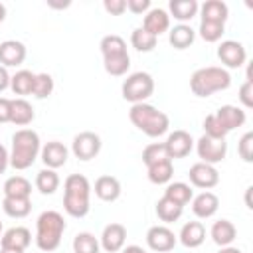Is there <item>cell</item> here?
Wrapping results in <instances>:
<instances>
[{"label":"cell","instance_id":"ffe728a7","mask_svg":"<svg viewBox=\"0 0 253 253\" xmlns=\"http://www.w3.org/2000/svg\"><path fill=\"white\" fill-rule=\"evenodd\" d=\"M180 243L188 249H194V247H200L206 239V227L202 221H188L182 225L180 229V235H178Z\"/></svg>","mask_w":253,"mask_h":253},{"label":"cell","instance_id":"30bf717a","mask_svg":"<svg viewBox=\"0 0 253 253\" xmlns=\"http://www.w3.org/2000/svg\"><path fill=\"white\" fill-rule=\"evenodd\" d=\"M176 241H178V237H176L174 231L168 229L166 225H152V227L146 231V245H148L152 251H158V253L172 251V249L176 247Z\"/></svg>","mask_w":253,"mask_h":253},{"label":"cell","instance_id":"7a4b0ae2","mask_svg":"<svg viewBox=\"0 0 253 253\" xmlns=\"http://www.w3.org/2000/svg\"><path fill=\"white\" fill-rule=\"evenodd\" d=\"M128 119H130V123L140 132H144L150 138L162 136L168 130V126H170L168 115L162 113V111H158L154 105H148V103H136V105H132L130 111H128Z\"/></svg>","mask_w":253,"mask_h":253},{"label":"cell","instance_id":"9c48e42d","mask_svg":"<svg viewBox=\"0 0 253 253\" xmlns=\"http://www.w3.org/2000/svg\"><path fill=\"white\" fill-rule=\"evenodd\" d=\"M188 178L192 182V186L196 188H202V190H210V188H215L219 184V172L215 166L211 164H206V162H196L190 166V172H188Z\"/></svg>","mask_w":253,"mask_h":253},{"label":"cell","instance_id":"7dc6e473","mask_svg":"<svg viewBox=\"0 0 253 253\" xmlns=\"http://www.w3.org/2000/svg\"><path fill=\"white\" fill-rule=\"evenodd\" d=\"M8 166H10V152L6 150V146L0 144V174H4Z\"/></svg>","mask_w":253,"mask_h":253},{"label":"cell","instance_id":"60d3db41","mask_svg":"<svg viewBox=\"0 0 253 253\" xmlns=\"http://www.w3.org/2000/svg\"><path fill=\"white\" fill-rule=\"evenodd\" d=\"M204 134L206 136H211V138H219V140L227 136V132L221 128V125H219V121L215 119L213 113L204 119Z\"/></svg>","mask_w":253,"mask_h":253},{"label":"cell","instance_id":"f907efd6","mask_svg":"<svg viewBox=\"0 0 253 253\" xmlns=\"http://www.w3.org/2000/svg\"><path fill=\"white\" fill-rule=\"evenodd\" d=\"M217 253H243L241 249H237V247H231V245H227V247H221Z\"/></svg>","mask_w":253,"mask_h":253},{"label":"cell","instance_id":"5b68a950","mask_svg":"<svg viewBox=\"0 0 253 253\" xmlns=\"http://www.w3.org/2000/svg\"><path fill=\"white\" fill-rule=\"evenodd\" d=\"M65 231V219L59 211L47 210L36 221V245L40 251H55Z\"/></svg>","mask_w":253,"mask_h":253},{"label":"cell","instance_id":"7c38bea8","mask_svg":"<svg viewBox=\"0 0 253 253\" xmlns=\"http://www.w3.org/2000/svg\"><path fill=\"white\" fill-rule=\"evenodd\" d=\"M164 148L168 152V158L174 160V158H184L192 152L194 148V138L190 136V132L186 130H174L168 134L166 142H164Z\"/></svg>","mask_w":253,"mask_h":253},{"label":"cell","instance_id":"cb8c5ba5","mask_svg":"<svg viewBox=\"0 0 253 253\" xmlns=\"http://www.w3.org/2000/svg\"><path fill=\"white\" fill-rule=\"evenodd\" d=\"M99 47H101L103 59H115V57L128 55L125 40H123L121 36H117V34H109V36H105V38L101 40Z\"/></svg>","mask_w":253,"mask_h":253},{"label":"cell","instance_id":"8d00e7d4","mask_svg":"<svg viewBox=\"0 0 253 253\" xmlns=\"http://www.w3.org/2000/svg\"><path fill=\"white\" fill-rule=\"evenodd\" d=\"M53 77L49 73H36V79H34V89H32V95L36 99H47L51 93H53Z\"/></svg>","mask_w":253,"mask_h":253},{"label":"cell","instance_id":"11a10c76","mask_svg":"<svg viewBox=\"0 0 253 253\" xmlns=\"http://www.w3.org/2000/svg\"><path fill=\"white\" fill-rule=\"evenodd\" d=\"M0 233H2V221H0Z\"/></svg>","mask_w":253,"mask_h":253},{"label":"cell","instance_id":"ab89813d","mask_svg":"<svg viewBox=\"0 0 253 253\" xmlns=\"http://www.w3.org/2000/svg\"><path fill=\"white\" fill-rule=\"evenodd\" d=\"M103 67L109 75L121 77L130 67V55H123V57H115V59H103Z\"/></svg>","mask_w":253,"mask_h":253},{"label":"cell","instance_id":"2e32d148","mask_svg":"<svg viewBox=\"0 0 253 253\" xmlns=\"http://www.w3.org/2000/svg\"><path fill=\"white\" fill-rule=\"evenodd\" d=\"M40 154H42V160H43L45 168L55 170V168H61V166L67 162L69 150L65 148V144H63V142L51 140V142H47L45 146H42Z\"/></svg>","mask_w":253,"mask_h":253},{"label":"cell","instance_id":"7402d4cb","mask_svg":"<svg viewBox=\"0 0 253 253\" xmlns=\"http://www.w3.org/2000/svg\"><path fill=\"white\" fill-rule=\"evenodd\" d=\"M95 196L103 202H115L121 196V182L115 176H99L95 180Z\"/></svg>","mask_w":253,"mask_h":253},{"label":"cell","instance_id":"ee69618b","mask_svg":"<svg viewBox=\"0 0 253 253\" xmlns=\"http://www.w3.org/2000/svg\"><path fill=\"white\" fill-rule=\"evenodd\" d=\"M125 2H126V10L138 16L150 10V0H125Z\"/></svg>","mask_w":253,"mask_h":253},{"label":"cell","instance_id":"4316f807","mask_svg":"<svg viewBox=\"0 0 253 253\" xmlns=\"http://www.w3.org/2000/svg\"><path fill=\"white\" fill-rule=\"evenodd\" d=\"M237 229L229 219H219L211 225V239L213 243H217L219 247H227L231 245V241L235 239Z\"/></svg>","mask_w":253,"mask_h":253},{"label":"cell","instance_id":"8992f818","mask_svg":"<svg viewBox=\"0 0 253 253\" xmlns=\"http://www.w3.org/2000/svg\"><path fill=\"white\" fill-rule=\"evenodd\" d=\"M154 93V79L150 73L146 71H134L130 73L121 87V95L125 101L136 105V103H144L150 95Z\"/></svg>","mask_w":253,"mask_h":253},{"label":"cell","instance_id":"4fadbf2b","mask_svg":"<svg viewBox=\"0 0 253 253\" xmlns=\"http://www.w3.org/2000/svg\"><path fill=\"white\" fill-rule=\"evenodd\" d=\"M125 241H126V227L123 223H109L105 225L99 243L107 253H117L125 247Z\"/></svg>","mask_w":253,"mask_h":253},{"label":"cell","instance_id":"816d5d0a","mask_svg":"<svg viewBox=\"0 0 253 253\" xmlns=\"http://www.w3.org/2000/svg\"><path fill=\"white\" fill-rule=\"evenodd\" d=\"M4 20H6V6L0 2V24H2Z\"/></svg>","mask_w":253,"mask_h":253},{"label":"cell","instance_id":"bcb514c9","mask_svg":"<svg viewBox=\"0 0 253 253\" xmlns=\"http://www.w3.org/2000/svg\"><path fill=\"white\" fill-rule=\"evenodd\" d=\"M10 107H12V99L0 97V123H10Z\"/></svg>","mask_w":253,"mask_h":253},{"label":"cell","instance_id":"83f0119b","mask_svg":"<svg viewBox=\"0 0 253 253\" xmlns=\"http://www.w3.org/2000/svg\"><path fill=\"white\" fill-rule=\"evenodd\" d=\"M34 79H36V73L28 71V69H20L10 77V89L14 91V95H20V97L32 95Z\"/></svg>","mask_w":253,"mask_h":253},{"label":"cell","instance_id":"836d02e7","mask_svg":"<svg viewBox=\"0 0 253 253\" xmlns=\"http://www.w3.org/2000/svg\"><path fill=\"white\" fill-rule=\"evenodd\" d=\"M36 188H38L40 194H43V196H51V194L59 188V176H57V172L51 170V168H43V170H40L38 176H36Z\"/></svg>","mask_w":253,"mask_h":253},{"label":"cell","instance_id":"b9f144b4","mask_svg":"<svg viewBox=\"0 0 253 253\" xmlns=\"http://www.w3.org/2000/svg\"><path fill=\"white\" fill-rule=\"evenodd\" d=\"M237 152L245 162H253V132H245L237 142Z\"/></svg>","mask_w":253,"mask_h":253},{"label":"cell","instance_id":"4dcf8cb0","mask_svg":"<svg viewBox=\"0 0 253 253\" xmlns=\"http://www.w3.org/2000/svg\"><path fill=\"white\" fill-rule=\"evenodd\" d=\"M182 213H184V208L178 206V204H174V202H170V200L164 198V196L156 202V215H158V219L164 221V223H174V221H178V219L182 217Z\"/></svg>","mask_w":253,"mask_h":253},{"label":"cell","instance_id":"484cf974","mask_svg":"<svg viewBox=\"0 0 253 253\" xmlns=\"http://www.w3.org/2000/svg\"><path fill=\"white\" fill-rule=\"evenodd\" d=\"M170 8V14L178 20V22H190L194 16H198V10H200V4L196 0H170L168 4Z\"/></svg>","mask_w":253,"mask_h":253},{"label":"cell","instance_id":"52a82bcc","mask_svg":"<svg viewBox=\"0 0 253 253\" xmlns=\"http://www.w3.org/2000/svg\"><path fill=\"white\" fill-rule=\"evenodd\" d=\"M196 152H198V156L202 158L200 162H206V164H217V162H221L223 158H225V154H227V142H225V138H211V136H206V134H202L200 138H198V142H196Z\"/></svg>","mask_w":253,"mask_h":253},{"label":"cell","instance_id":"ac0fdd59","mask_svg":"<svg viewBox=\"0 0 253 253\" xmlns=\"http://www.w3.org/2000/svg\"><path fill=\"white\" fill-rule=\"evenodd\" d=\"M32 243V233L28 227H10L2 237H0V247L4 249H18V251H26L28 245Z\"/></svg>","mask_w":253,"mask_h":253},{"label":"cell","instance_id":"f546056e","mask_svg":"<svg viewBox=\"0 0 253 253\" xmlns=\"http://www.w3.org/2000/svg\"><path fill=\"white\" fill-rule=\"evenodd\" d=\"M164 198H168L170 202H174V204H178V206H186V204H190V200L194 198V192H192V188L188 186V184H184V182H170L168 186H166V190H164Z\"/></svg>","mask_w":253,"mask_h":253},{"label":"cell","instance_id":"1f68e13d","mask_svg":"<svg viewBox=\"0 0 253 253\" xmlns=\"http://www.w3.org/2000/svg\"><path fill=\"white\" fill-rule=\"evenodd\" d=\"M146 170H148V180L152 184H158V186L160 184H168L172 180V176H174V164H172L170 158H166L162 162H156V164L148 166Z\"/></svg>","mask_w":253,"mask_h":253},{"label":"cell","instance_id":"9a60e30c","mask_svg":"<svg viewBox=\"0 0 253 253\" xmlns=\"http://www.w3.org/2000/svg\"><path fill=\"white\" fill-rule=\"evenodd\" d=\"M26 59V45L18 40H6L0 43V63L2 67H18Z\"/></svg>","mask_w":253,"mask_h":253},{"label":"cell","instance_id":"6da1fadb","mask_svg":"<svg viewBox=\"0 0 253 253\" xmlns=\"http://www.w3.org/2000/svg\"><path fill=\"white\" fill-rule=\"evenodd\" d=\"M63 210L67 215L81 219L91 210V184L83 174H71L63 182Z\"/></svg>","mask_w":253,"mask_h":253},{"label":"cell","instance_id":"277c9868","mask_svg":"<svg viewBox=\"0 0 253 253\" xmlns=\"http://www.w3.org/2000/svg\"><path fill=\"white\" fill-rule=\"evenodd\" d=\"M231 85V75L227 69L223 67H215V65H208V67H200L192 73L190 77V89L196 97H210L217 91H225Z\"/></svg>","mask_w":253,"mask_h":253},{"label":"cell","instance_id":"74e56055","mask_svg":"<svg viewBox=\"0 0 253 253\" xmlns=\"http://www.w3.org/2000/svg\"><path fill=\"white\" fill-rule=\"evenodd\" d=\"M166 158H168V152L164 148V142H152L142 150V162L146 164V168L156 162H162Z\"/></svg>","mask_w":253,"mask_h":253},{"label":"cell","instance_id":"c3c4849f","mask_svg":"<svg viewBox=\"0 0 253 253\" xmlns=\"http://www.w3.org/2000/svg\"><path fill=\"white\" fill-rule=\"evenodd\" d=\"M10 87V73H8V69L6 67H2L0 65V93L2 91H6Z\"/></svg>","mask_w":253,"mask_h":253},{"label":"cell","instance_id":"7bdbcfd3","mask_svg":"<svg viewBox=\"0 0 253 253\" xmlns=\"http://www.w3.org/2000/svg\"><path fill=\"white\" fill-rule=\"evenodd\" d=\"M239 101L245 109H251L253 107V81H245L241 87H239Z\"/></svg>","mask_w":253,"mask_h":253},{"label":"cell","instance_id":"681fc988","mask_svg":"<svg viewBox=\"0 0 253 253\" xmlns=\"http://www.w3.org/2000/svg\"><path fill=\"white\" fill-rule=\"evenodd\" d=\"M121 251H123V253H146L140 245H126V247H123Z\"/></svg>","mask_w":253,"mask_h":253},{"label":"cell","instance_id":"db71d44e","mask_svg":"<svg viewBox=\"0 0 253 253\" xmlns=\"http://www.w3.org/2000/svg\"><path fill=\"white\" fill-rule=\"evenodd\" d=\"M0 253H24V251H18V249H4V247H0Z\"/></svg>","mask_w":253,"mask_h":253},{"label":"cell","instance_id":"d6a6232c","mask_svg":"<svg viewBox=\"0 0 253 253\" xmlns=\"http://www.w3.org/2000/svg\"><path fill=\"white\" fill-rule=\"evenodd\" d=\"M4 213L14 217V219H22L32 211V202L30 198H4L2 202Z\"/></svg>","mask_w":253,"mask_h":253},{"label":"cell","instance_id":"d6986e66","mask_svg":"<svg viewBox=\"0 0 253 253\" xmlns=\"http://www.w3.org/2000/svg\"><path fill=\"white\" fill-rule=\"evenodd\" d=\"M146 32H150L152 36H160L164 34L168 28H170V16L166 10L162 8H150L146 14H144V20H142V26Z\"/></svg>","mask_w":253,"mask_h":253},{"label":"cell","instance_id":"f1b7e54d","mask_svg":"<svg viewBox=\"0 0 253 253\" xmlns=\"http://www.w3.org/2000/svg\"><path fill=\"white\" fill-rule=\"evenodd\" d=\"M32 184L24 176H12L4 182V198H30Z\"/></svg>","mask_w":253,"mask_h":253},{"label":"cell","instance_id":"f6af8a7d","mask_svg":"<svg viewBox=\"0 0 253 253\" xmlns=\"http://www.w3.org/2000/svg\"><path fill=\"white\" fill-rule=\"evenodd\" d=\"M103 8L111 14V16H121L126 10V2L125 0H105Z\"/></svg>","mask_w":253,"mask_h":253},{"label":"cell","instance_id":"ba28073f","mask_svg":"<svg viewBox=\"0 0 253 253\" xmlns=\"http://www.w3.org/2000/svg\"><path fill=\"white\" fill-rule=\"evenodd\" d=\"M71 152L79 160H85V162L93 160L101 152V136L91 130H83V132L75 134V138L71 142Z\"/></svg>","mask_w":253,"mask_h":253},{"label":"cell","instance_id":"f35d334b","mask_svg":"<svg viewBox=\"0 0 253 253\" xmlns=\"http://www.w3.org/2000/svg\"><path fill=\"white\" fill-rule=\"evenodd\" d=\"M198 32H200V38H202L204 42H210V43H213V42H219V40H221V36H223V32H225V24L200 22V28H198Z\"/></svg>","mask_w":253,"mask_h":253},{"label":"cell","instance_id":"8fae6325","mask_svg":"<svg viewBox=\"0 0 253 253\" xmlns=\"http://www.w3.org/2000/svg\"><path fill=\"white\" fill-rule=\"evenodd\" d=\"M217 57L221 59V63H223L225 67L237 69V67H241V65L245 63L247 51H245V47H243L239 42H235V40H225V42H221L219 47H217Z\"/></svg>","mask_w":253,"mask_h":253},{"label":"cell","instance_id":"e575fe53","mask_svg":"<svg viewBox=\"0 0 253 253\" xmlns=\"http://www.w3.org/2000/svg\"><path fill=\"white\" fill-rule=\"evenodd\" d=\"M156 42H158V38L152 36L150 32H146L144 28H134L132 34H130V43H132V47H134L136 51H142V53L152 51V49L156 47Z\"/></svg>","mask_w":253,"mask_h":253},{"label":"cell","instance_id":"603a6c76","mask_svg":"<svg viewBox=\"0 0 253 253\" xmlns=\"http://www.w3.org/2000/svg\"><path fill=\"white\" fill-rule=\"evenodd\" d=\"M194 40H196V32L188 24H178L168 34V42L174 49H188L194 43Z\"/></svg>","mask_w":253,"mask_h":253},{"label":"cell","instance_id":"e0dca14e","mask_svg":"<svg viewBox=\"0 0 253 253\" xmlns=\"http://www.w3.org/2000/svg\"><path fill=\"white\" fill-rule=\"evenodd\" d=\"M217 208H219V198L213 192L206 190V192L198 194L196 198H192V211L200 219H208V217L215 215Z\"/></svg>","mask_w":253,"mask_h":253},{"label":"cell","instance_id":"5bb4252c","mask_svg":"<svg viewBox=\"0 0 253 253\" xmlns=\"http://www.w3.org/2000/svg\"><path fill=\"white\" fill-rule=\"evenodd\" d=\"M215 119L219 121V125H221V128L229 134L231 130H235V128H239V126H243V123H245V111L243 109H239V107H235V105H221L215 113Z\"/></svg>","mask_w":253,"mask_h":253},{"label":"cell","instance_id":"44dd1931","mask_svg":"<svg viewBox=\"0 0 253 253\" xmlns=\"http://www.w3.org/2000/svg\"><path fill=\"white\" fill-rule=\"evenodd\" d=\"M198 12L202 14V22H213V24H225L229 16V8L221 0H206Z\"/></svg>","mask_w":253,"mask_h":253},{"label":"cell","instance_id":"3957f363","mask_svg":"<svg viewBox=\"0 0 253 253\" xmlns=\"http://www.w3.org/2000/svg\"><path fill=\"white\" fill-rule=\"evenodd\" d=\"M40 134L32 128H20L12 134V150H10V166L16 170L30 168L40 154Z\"/></svg>","mask_w":253,"mask_h":253},{"label":"cell","instance_id":"f5cc1de1","mask_svg":"<svg viewBox=\"0 0 253 253\" xmlns=\"http://www.w3.org/2000/svg\"><path fill=\"white\" fill-rule=\"evenodd\" d=\"M51 8H67L69 6V2H63V4H57V2H47Z\"/></svg>","mask_w":253,"mask_h":253},{"label":"cell","instance_id":"d4e9b609","mask_svg":"<svg viewBox=\"0 0 253 253\" xmlns=\"http://www.w3.org/2000/svg\"><path fill=\"white\" fill-rule=\"evenodd\" d=\"M36 113L32 109V105L26 99H12V107H10V123L18 125V126H26L34 121Z\"/></svg>","mask_w":253,"mask_h":253},{"label":"cell","instance_id":"d590c367","mask_svg":"<svg viewBox=\"0 0 253 253\" xmlns=\"http://www.w3.org/2000/svg\"><path fill=\"white\" fill-rule=\"evenodd\" d=\"M99 251H101V243L93 233L81 231L73 237V253H99Z\"/></svg>","mask_w":253,"mask_h":253}]
</instances>
